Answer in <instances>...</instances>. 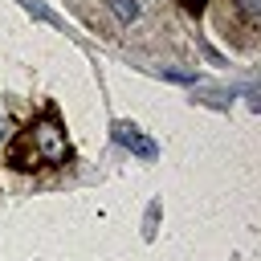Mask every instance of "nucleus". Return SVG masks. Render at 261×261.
I'll return each instance as SVG.
<instances>
[{
  "label": "nucleus",
  "instance_id": "nucleus-4",
  "mask_svg": "<svg viewBox=\"0 0 261 261\" xmlns=\"http://www.w3.org/2000/svg\"><path fill=\"white\" fill-rule=\"evenodd\" d=\"M0 135H4V118H0Z\"/></svg>",
  "mask_w": 261,
  "mask_h": 261
},
{
  "label": "nucleus",
  "instance_id": "nucleus-2",
  "mask_svg": "<svg viewBox=\"0 0 261 261\" xmlns=\"http://www.w3.org/2000/svg\"><path fill=\"white\" fill-rule=\"evenodd\" d=\"M114 139L122 143V147H130L135 155H143V159H155V143L151 139H143L130 122H114Z\"/></svg>",
  "mask_w": 261,
  "mask_h": 261
},
{
  "label": "nucleus",
  "instance_id": "nucleus-3",
  "mask_svg": "<svg viewBox=\"0 0 261 261\" xmlns=\"http://www.w3.org/2000/svg\"><path fill=\"white\" fill-rule=\"evenodd\" d=\"M184 8H188L192 16H200V8H204V0H184Z\"/></svg>",
  "mask_w": 261,
  "mask_h": 261
},
{
  "label": "nucleus",
  "instance_id": "nucleus-1",
  "mask_svg": "<svg viewBox=\"0 0 261 261\" xmlns=\"http://www.w3.org/2000/svg\"><path fill=\"white\" fill-rule=\"evenodd\" d=\"M8 163H12L16 171L65 167V163H69V139H65L61 122L45 110V114L33 118L24 130H16V139L8 143Z\"/></svg>",
  "mask_w": 261,
  "mask_h": 261
}]
</instances>
